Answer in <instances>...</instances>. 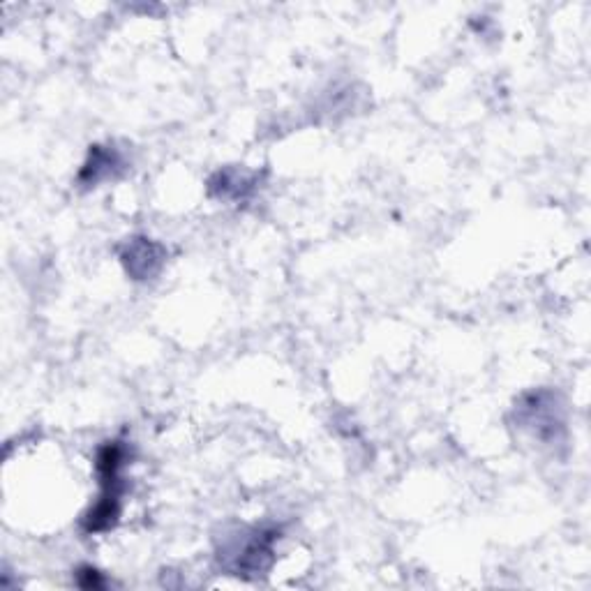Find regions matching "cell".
Here are the masks:
<instances>
[{
    "label": "cell",
    "instance_id": "7a4b0ae2",
    "mask_svg": "<svg viewBox=\"0 0 591 591\" xmlns=\"http://www.w3.org/2000/svg\"><path fill=\"white\" fill-rule=\"evenodd\" d=\"M123 261L127 266V273L134 275V280H148L160 271L164 261V250L153 241L137 238L130 243L127 254H123Z\"/></svg>",
    "mask_w": 591,
    "mask_h": 591
},
{
    "label": "cell",
    "instance_id": "6da1fadb",
    "mask_svg": "<svg viewBox=\"0 0 591 591\" xmlns=\"http://www.w3.org/2000/svg\"><path fill=\"white\" fill-rule=\"evenodd\" d=\"M271 534H264V531H254V534L245 536L241 543H236L231 548V568H234L236 575H257L268 566V557H271Z\"/></svg>",
    "mask_w": 591,
    "mask_h": 591
},
{
    "label": "cell",
    "instance_id": "3957f363",
    "mask_svg": "<svg viewBox=\"0 0 591 591\" xmlns=\"http://www.w3.org/2000/svg\"><path fill=\"white\" fill-rule=\"evenodd\" d=\"M118 155L114 151H104V148L95 146L91 153V162L84 167V174H81V181L88 183H100L102 178L111 176L114 167H118Z\"/></svg>",
    "mask_w": 591,
    "mask_h": 591
}]
</instances>
